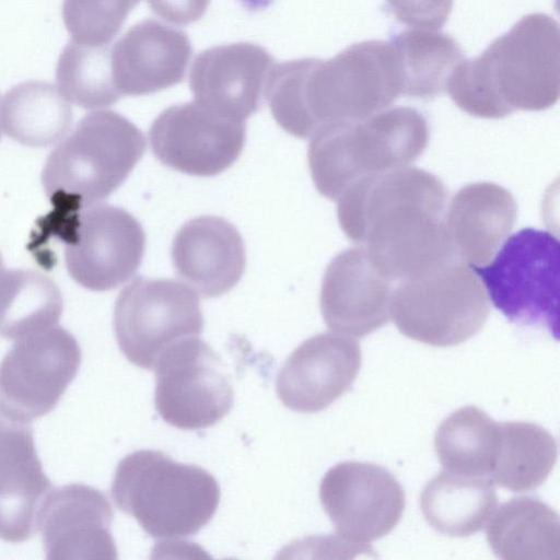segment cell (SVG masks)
Segmentation results:
<instances>
[{
  "label": "cell",
  "mask_w": 560,
  "mask_h": 560,
  "mask_svg": "<svg viewBox=\"0 0 560 560\" xmlns=\"http://www.w3.org/2000/svg\"><path fill=\"white\" fill-rule=\"evenodd\" d=\"M447 191L417 167L364 176L337 199L345 234L390 281L427 275L457 258L445 226Z\"/></svg>",
  "instance_id": "cell-1"
},
{
  "label": "cell",
  "mask_w": 560,
  "mask_h": 560,
  "mask_svg": "<svg viewBox=\"0 0 560 560\" xmlns=\"http://www.w3.org/2000/svg\"><path fill=\"white\" fill-rule=\"evenodd\" d=\"M401 95L392 42L357 43L328 60L303 58L273 66L265 97L287 132L311 138L330 124L364 119Z\"/></svg>",
  "instance_id": "cell-2"
},
{
  "label": "cell",
  "mask_w": 560,
  "mask_h": 560,
  "mask_svg": "<svg viewBox=\"0 0 560 560\" xmlns=\"http://www.w3.org/2000/svg\"><path fill=\"white\" fill-rule=\"evenodd\" d=\"M559 34L557 21L547 14L523 16L480 56L455 67L446 83L452 101L486 119L551 107L560 91Z\"/></svg>",
  "instance_id": "cell-3"
},
{
  "label": "cell",
  "mask_w": 560,
  "mask_h": 560,
  "mask_svg": "<svg viewBox=\"0 0 560 560\" xmlns=\"http://www.w3.org/2000/svg\"><path fill=\"white\" fill-rule=\"evenodd\" d=\"M430 128L416 108H385L364 119L318 129L307 159L316 189L336 200L358 179L406 167L427 149Z\"/></svg>",
  "instance_id": "cell-4"
},
{
  "label": "cell",
  "mask_w": 560,
  "mask_h": 560,
  "mask_svg": "<svg viewBox=\"0 0 560 560\" xmlns=\"http://www.w3.org/2000/svg\"><path fill=\"white\" fill-rule=\"evenodd\" d=\"M110 492L117 508L156 539L196 534L211 521L220 502V488L210 472L153 450L124 457Z\"/></svg>",
  "instance_id": "cell-5"
},
{
  "label": "cell",
  "mask_w": 560,
  "mask_h": 560,
  "mask_svg": "<svg viewBox=\"0 0 560 560\" xmlns=\"http://www.w3.org/2000/svg\"><path fill=\"white\" fill-rule=\"evenodd\" d=\"M145 139L125 116L97 110L84 116L46 160L42 182L50 197L92 206L106 199L142 158Z\"/></svg>",
  "instance_id": "cell-6"
},
{
  "label": "cell",
  "mask_w": 560,
  "mask_h": 560,
  "mask_svg": "<svg viewBox=\"0 0 560 560\" xmlns=\"http://www.w3.org/2000/svg\"><path fill=\"white\" fill-rule=\"evenodd\" d=\"M490 307L485 288L459 258L421 277L400 281L392 290L389 317L416 341L457 346L480 331Z\"/></svg>",
  "instance_id": "cell-7"
},
{
  "label": "cell",
  "mask_w": 560,
  "mask_h": 560,
  "mask_svg": "<svg viewBox=\"0 0 560 560\" xmlns=\"http://www.w3.org/2000/svg\"><path fill=\"white\" fill-rule=\"evenodd\" d=\"M470 267L510 322L558 338L559 242L552 233L522 229L503 242L489 265Z\"/></svg>",
  "instance_id": "cell-8"
},
{
  "label": "cell",
  "mask_w": 560,
  "mask_h": 560,
  "mask_svg": "<svg viewBox=\"0 0 560 560\" xmlns=\"http://www.w3.org/2000/svg\"><path fill=\"white\" fill-rule=\"evenodd\" d=\"M113 326L127 360L153 369L172 343L201 334L203 317L198 296L188 285L139 277L119 293Z\"/></svg>",
  "instance_id": "cell-9"
},
{
  "label": "cell",
  "mask_w": 560,
  "mask_h": 560,
  "mask_svg": "<svg viewBox=\"0 0 560 560\" xmlns=\"http://www.w3.org/2000/svg\"><path fill=\"white\" fill-rule=\"evenodd\" d=\"M153 369L155 409L173 427L209 428L233 407V388L221 358L198 337L172 343Z\"/></svg>",
  "instance_id": "cell-10"
},
{
  "label": "cell",
  "mask_w": 560,
  "mask_h": 560,
  "mask_svg": "<svg viewBox=\"0 0 560 560\" xmlns=\"http://www.w3.org/2000/svg\"><path fill=\"white\" fill-rule=\"evenodd\" d=\"M319 499L337 537L362 552L389 534L400 521L405 491L386 468L348 460L329 468L320 481Z\"/></svg>",
  "instance_id": "cell-11"
},
{
  "label": "cell",
  "mask_w": 560,
  "mask_h": 560,
  "mask_svg": "<svg viewBox=\"0 0 560 560\" xmlns=\"http://www.w3.org/2000/svg\"><path fill=\"white\" fill-rule=\"evenodd\" d=\"M81 349L62 327L16 339L0 363V406L24 421L50 412L75 377Z\"/></svg>",
  "instance_id": "cell-12"
},
{
  "label": "cell",
  "mask_w": 560,
  "mask_h": 560,
  "mask_svg": "<svg viewBox=\"0 0 560 560\" xmlns=\"http://www.w3.org/2000/svg\"><path fill=\"white\" fill-rule=\"evenodd\" d=\"M145 246L139 221L126 210L95 203L80 213L65 259L72 279L92 291L114 289L138 270Z\"/></svg>",
  "instance_id": "cell-13"
},
{
  "label": "cell",
  "mask_w": 560,
  "mask_h": 560,
  "mask_svg": "<svg viewBox=\"0 0 560 560\" xmlns=\"http://www.w3.org/2000/svg\"><path fill=\"white\" fill-rule=\"evenodd\" d=\"M155 156L166 166L194 176H212L229 168L246 140L245 121L215 115L197 103L163 110L149 130Z\"/></svg>",
  "instance_id": "cell-14"
},
{
  "label": "cell",
  "mask_w": 560,
  "mask_h": 560,
  "mask_svg": "<svg viewBox=\"0 0 560 560\" xmlns=\"http://www.w3.org/2000/svg\"><path fill=\"white\" fill-rule=\"evenodd\" d=\"M113 518L107 498L91 486L71 483L49 491L37 515L46 558L117 559Z\"/></svg>",
  "instance_id": "cell-15"
},
{
  "label": "cell",
  "mask_w": 560,
  "mask_h": 560,
  "mask_svg": "<svg viewBox=\"0 0 560 560\" xmlns=\"http://www.w3.org/2000/svg\"><path fill=\"white\" fill-rule=\"evenodd\" d=\"M361 362L357 340L341 334L315 335L303 341L279 371L278 397L293 411H322L351 387Z\"/></svg>",
  "instance_id": "cell-16"
},
{
  "label": "cell",
  "mask_w": 560,
  "mask_h": 560,
  "mask_svg": "<svg viewBox=\"0 0 560 560\" xmlns=\"http://www.w3.org/2000/svg\"><path fill=\"white\" fill-rule=\"evenodd\" d=\"M273 66L272 57L258 45L208 48L195 58L190 69L195 103L221 117L244 121L260 107Z\"/></svg>",
  "instance_id": "cell-17"
},
{
  "label": "cell",
  "mask_w": 560,
  "mask_h": 560,
  "mask_svg": "<svg viewBox=\"0 0 560 560\" xmlns=\"http://www.w3.org/2000/svg\"><path fill=\"white\" fill-rule=\"evenodd\" d=\"M390 280L373 264L364 246L339 253L327 266L320 289L326 326L362 338L389 318Z\"/></svg>",
  "instance_id": "cell-18"
},
{
  "label": "cell",
  "mask_w": 560,
  "mask_h": 560,
  "mask_svg": "<svg viewBox=\"0 0 560 560\" xmlns=\"http://www.w3.org/2000/svg\"><path fill=\"white\" fill-rule=\"evenodd\" d=\"M50 489L28 422L0 406V539L18 544L31 538Z\"/></svg>",
  "instance_id": "cell-19"
},
{
  "label": "cell",
  "mask_w": 560,
  "mask_h": 560,
  "mask_svg": "<svg viewBox=\"0 0 560 560\" xmlns=\"http://www.w3.org/2000/svg\"><path fill=\"white\" fill-rule=\"evenodd\" d=\"M192 54L187 35L155 20L130 27L110 48L112 77L124 95H147L182 82Z\"/></svg>",
  "instance_id": "cell-20"
},
{
  "label": "cell",
  "mask_w": 560,
  "mask_h": 560,
  "mask_svg": "<svg viewBox=\"0 0 560 560\" xmlns=\"http://www.w3.org/2000/svg\"><path fill=\"white\" fill-rule=\"evenodd\" d=\"M172 261L178 278L196 294L217 298L242 278L245 246L232 223L220 217L201 215L177 231L172 244Z\"/></svg>",
  "instance_id": "cell-21"
},
{
  "label": "cell",
  "mask_w": 560,
  "mask_h": 560,
  "mask_svg": "<svg viewBox=\"0 0 560 560\" xmlns=\"http://www.w3.org/2000/svg\"><path fill=\"white\" fill-rule=\"evenodd\" d=\"M516 215L513 195L495 183L460 188L444 217L455 255L470 266L488 264L512 231Z\"/></svg>",
  "instance_id": "cell-22"
},
{
  "label": "cell",
  "mask_w": 560,
  "mask_h": 560,
  "mask_svg": "<svg viewBox=\"0 0 560 560\" xmlns=\"http://www.w3.org/2000/svg\"><path fill=\"white\" fill-rule=\"evenodd\" d=\"M486 539L503 560H558L560 521L558 513L533 497L513 498L490 516Z\"/></svg>",
  "instance_id": "cell-23"
},
{
  "label": "cell",
  "mask_w": 560,
  "mask_h": 560,
  "mask_svg": "<svg viewBox=\"0 0 560 560\" xmlns=\"http://www.w3.org/2000/svg\"><path fill=\"white\" fill-rule=\"evenodd\" d=\"M420 508L427 523L448 537L479 532L495 510L498 495L489 477L441 471L423 487Z\"/></svg>",
  "instance_id": "cell-24"
},
{
  "label": "cell",
  "mask_w": 560,
  "mask_h": 560,
  "mask_svg": "<svg viewBox=\"0 0 560 560\" xmlns=\"http://www.w3.org/2000/svg\"><path fill=\"white\" fill-rule=\"evenodd\" d=\"M72 121L73 113L69 101L49 82L25 81L4 95L3 130L23 145H56L67 137Z\"/></svg>",
  "instance_id": "cell-25"
},
{
  "label": "cell",
  "mask_w": 560,
  "mask_h": 560,
  "mask_svg": "<svg viewBox=\"0 0 560 560\" xmlns=\"http://www.w3.org/2000/svg\"><path fill=\"white\" fill-rule=\"evenodd\" d=\"M499 443V423L475 406L453 411L434 435L435 454L444 469L466 477L490 475Z\"/></svg>",
  "instance_id": "cell-26"
},
{
  "label": "cell",
  "mask_w": 560,
  "mask_h": 560,
  "mask_svg": "<svg viewBox=\"0 0 560 560\" xmlns=\"http://www.w3.org/2000/svg\"><path fill=\"white\" fill-rule=\"evenodd\" d=\"M62 296L47 276L24 269H0V337L19 339L55 326Z\"/></svg>",
  "instance_id": "cell-27"
},
{
  "label": "cell",
  "mask_w": 560,
  "mask_h": 560,
  "mask_svg": "<svg viewBox=\"0 0 560 560\" xmlns=\"http://www.w3.org/2000/svg\"><path fill=\"white\" fill-rule=\"evenodd\" d=\"M390 42L399 59L404 96L433 98L444 93L450 74L464 60L457 42L435 30L404 31Z\"/></svg>",
  "instance_id": "cell-28"
},
{
  "label": "cell",
  "mask_w": 560,
  "mask_h": 560,
  "mask_svg": "<svg viewBox=\"0 0 560 560\" xmlns=\"http://www.w3.org/2000/svg\"><path fill=\"white\" fill-rule=\"evenodd\" d=\"M500 443L490 478L514 492L535 489L550 475L557 460V442L532 422H500Z\"/></svg>",
  "instance_id": "cell-29"
},
{
  "label": "cell",
  "mask_w": 560,
  "mask_h": 560,
  "mask_svg": "<svg viewBox=\"0 0 560 560\" xmlns=\"http://www.w3.org/2000/svg\"><path fill=\"white\" fill-rule=\"evenodd\" d=\"M56 81L69 102L86 109L112 106L121 97L113 81L107 45L68 43L57 62Z\"/></svg>",
  "instance_id": "cell-30"
},
{
  "label": "cell",
  "mask_w": 560,
  "mask_h": 560,
  "mask_svg": "<svg viewBox=\"0 0 560 560\" xmlns=\"http://www.w3.org/2000/svg\"><path fill=\"white\" fill-rule=\"evenodd\" d=\"M140 0H63L62 20L72 39L106 46L120 31Z\"/></svg>",
  "instance_id": "cell-31"
},
{
  "label": "cell",
  "mask_w": 560,
  "mask_h": 560,
  "mask_svg": "<svg viewBox=\"0 0 560 560\" xmlns=\"http://www.w3.org/2000/svg\"><path fill=\"white\" fill-rule=\"evenodd\" d=\"M396 19L409 26L438 30L447 21L453 0H386Z\"/></svg>",
  "instance_id": "cell-32"
},
{
  "label": "cell",
  "mask_w": 560,
  "mask_h": 560,
  "mask_svg": "<svg viewBox=\"0 0 560 560\" xmlns=\"http://www.w3.org/2000/svg\"><path fill=\"white\" fill-rule=\"evenodd\" d=\"M149 7L163 20L187 25L202 18L210 0H147Z\"/></svg>",
  "instance_id": "cell-33"
},
{
  "label": "cell",
  "mask_w": 560,
  "mask_h": 560,
  "mask_svg": "<svg viewBox=\"0 0 560 560\" xmlns=\"http://www.w3.org/2000/svg\"><path fill=\"white\" fill-rule=\"evenodd\" d=\"M249 11H260L267 8L272 0H238Z\"/></svg>",
  "instance_id": "cell-34"
},
{
  "label": "cell",
  "mask_w": 560,
  "mask_h": 560,
  "mask_svg": "<svg viewBox=\"0 0 560 560\" xmlns=\"http://www.w3.org/2000/svg\"><path fill=\"white\" fill-rule=\"evenodd\" d=\"M2 130H3V126H2V104H1V97H0V138H1Z\"/></svg>",
  "instance_id": "cell-35"
},
{
  "label": "cell",
  "mask_w": 560,
  "mask_h": 560,
  "mask_svg": "<svg viewBox=\"0 0 560 560\" xmlns=\"http://www.w3.org/2000/svg\"><path fill=\"white\" fill-rule=\"evenodd\" d=\"M0 269H2V259H1V256H0Z\"/></svg>",
  "instance_id": "cell-36"
}]
</instances>
